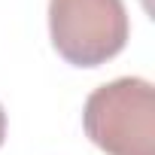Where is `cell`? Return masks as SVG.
Returning a JSON list of instances; mask_svg holds the SVG:
<instances>
[{
	"mask_svg": "<svg viewBox=\"0 0 155 155\" xmlns=\"http://www.w3.org/2000/svg\"><path fill=\"white\" fill-rule=\"evenodd\" d=\"M88 140L107 155H155V88L143 76H122L94 88L82 110Z\"/></svg>",
	"mask_w": 155,
	"mask_h": 155,
	"instance_id": "cell-1",
	"label": "cell"
},
{
	"mask_svg": "<svg viewBox=\"0 0 155 155\" xmlns=\"http://www.w3.org/2000/svg\"><path fill=\"white\" fill-rule=\"evenodd\" d=\"M3 140H6V113L0 107V146H3Z\"/></svg>",
	"mask_w": 155,
	"mask_h": 155,
	"instance_id": "cell-3",
	"label": "cell"
},
{
	"mask_svg": "<svg viewBox=\"0 0 155 155\" xmlns=\"http://www.w3.org/2000/svg\"><path fill=\"white\" fill-rule=\"evenodd\" d=\"M49 34L67 64L101 67L128 43V9L122 0H49Z\"/></svg>",
	"mask_w": 155,
	"mask_h": 155,
	"instance_id": "cell-2",
	"label": "cell"
}]
</instances>
